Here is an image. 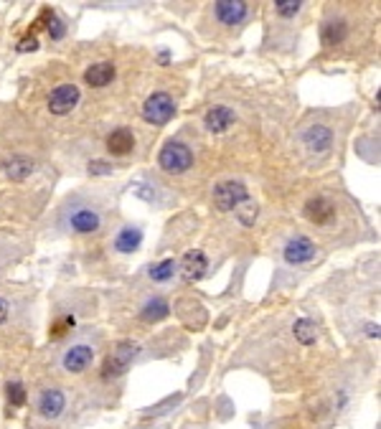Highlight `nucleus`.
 I'll return each instance as SVG.
<instances>
[{"label":"nucleus","mask_w":381,"mask_h":429,"mask_svg":"<svg viewBox=\"0 0 381 429\" xmlns=\"http://www.w3.org/2000/svg\"><path fill=\"white\" fill-rule=\"evenodd\" d=\"M366 333H369L371 338H379V325H366Z\"/></svg>","instance_id":"30"},{"label":"nucleus","mask_w":381,"mask_h":429,"mask_svg":"<svg viewBox=\"0 0 381 429\" xmlns=\"http://www.w3.org/2000/svg\"><path fill=\"white\" fill-rule=\"evenodd\" d=\"M140 244H143V231H140L138 226H125V229L115 236V249L122 254H133Z\"/></svg>","instance_id":"17"},{"label":"nucleus","mask_w":381,"mask_h":429,"mask_svg":"<svg viewBox=\"0 0 381 429\" xmlns=\"http://www.w3.org/2000/svg\"><path fill=\"white\" fill-rule=\"evenodd\" d=\"M6 176L13 178V181H23V178L31 176V170H33V163H31L28 157H11L6 165Z\"/></svg>","instance_id":"20"},{"label":"nucleus","mask_w":381,"mask_h":429,"mask_svg":"<svg viewBox=\"0 0 381 429\" xmlns=\"http://www.w3.org/2000/svg\"><path fill=\"white\" fill-rule=\"evenodd\" d=\"M8 401H11V406H23L26 404V389H23L21 381L8 384Z\"/></svg>","instance_id":"23"},{"label":"nucleus","mask_w":381,"mask_h":429,"mask_svg":"<svg viewBox=\"0 0 381 429\" xmlns=\"http://www.w3.org/2000/svg\"><path fill=\"white\" fill-rule=\"evenodd\" d=\"M204 125H206V130H209V133H214V135L226 133V130L234 125V112H231L229 107H224V104L211 107L209 112H206Z\"/></svg>","instance_id":"11"},{"label":"nucleus","mask_w":381,"mask_h":429,"mask_svg":"<svg viewBox=\"0 0 381 429\" xmlns=\"http://www.w3.org/2000/svg\"><path fill=\"white\" fill-rule=\"evenodd\" d=\"M303 143L310 152H326L333 143V133L326 125H313L303 133Z\"/></svg>","instance_id":"12"},{"label":"nucleus","mask_w":381,"mask_h":429,"mask_svg":"<svg viewBox=\"0 0 381 429\" xmlns=\"http://www.w3.org/2000/svg\"><path fill=\"white\" fill-rule=\"evenodd\" d=\"M173 115H176V104L165 91H155L143 104V120L150 125H165Z\"/></svg>","instance_id":"4"},{"label":"nucleus","mask_w":381,"mask_h":429,"mask_svg":"<svg viewBox=\"0 0 381 429\" xmlns=\"http://www.w3.org/2000/svg\"><path fill=\"white\" fill-rule=\"evenodd\" d=\"M49 36L54 38V41H59V38H64V33H67V28H64V23H61L59 18H56L54 13L49 11Z\"/></svg>","instance_id":"26"},{"label":"nucleus","mask_w":381,"mask_h":429,"mask_svg":"<svg viewBox=\"0 0 381 429\" xmlns=\"http://www.w3.org/2000/svg\"><path fill=\"white\" fill-rule=\"evenodd\" d=\"M89 173H92V176H109V173H112V168H109L107 163H102V160H92Z\"/></svg>","instance_id":"27"},{"label":"nucleus","mask_w":381,"mask_h":429,"mask_svg":"<svg viewBox=\"0 0 381 429\" xmlns=\"http://www.w3.org/2000/svg\"><path fill=\"white\" fill-rule=\"evenodd\" d=\"M348 36V26L343 21H331V23L323 26V43L326 46H338Z\"/></svg>","instance_id":"19"},{"label":"nucleus","mask_w":381,"mask_h":429,"mask_svg":"<svg viewBox=\"0 0 381 429\" xmlns=\"http://www.w3.org/2000/svg\"><path fill=\"white\" fill-rule=\"evenodd\" d=\"M99 213L92 211V208H77V211L69 216V226L79 234H92V231L99 229Z\"/></svg>","instance_id":"15"},{"label":"nucleus","mask_w":381,"mask_h":429,"mask_svg":"<svg viewBox=\"0 0 381 429\" xmlns=\"http://www.w3.org/2000/svg\"><path fill=\"white\" fill-rule=\"evenodd\" d=\"M138 353H140L138 343H133V340H120V343L115 345V351L104 358L102 376H104V379H117V376L127 374L130 363L135 361V356H138Z\"/></svg>","instance_id":"1"},{"label":"nucleus","mask_w":381,"mask_h":429,"mask_svg":"<svg viewBox=\"0 0 381 429\" xmlns=\"http://www.w3.org/2000/svg\"><path fill=\"white\" fill-rule=\"evenodd\" d=\"M285 262L290 264H305L315 257V244L310 242L308 236H295L290 242L285 244Z\"/></svg>","instance_id":"7"},{"label":"nucleus","mask_w":381,"mask_h":429,"mask_svg":"<svg viewBox=\"0 0 381 429\" xmlns=\"http://www.w3.org/2000/svg\"><path fill=\"white\" fill-rule=\"evenodd\" d=\"M8 310H11V308H8V303L3 300V297H0V325L8 321Z\"/></svg>","instance_id":"29"},{"label":"nucleus","mask_w":381,"mask_h":429,"mask_svg":"<svg viewBox=\"0 0 381 429\" xmlns=\"http://www.w3.org/2000/svg\"><path fill=\"white\" fill-rule=\"evenodd\" d=\"M92 361H94V351L92 345H72L67 353H64V369L69 374H82L84 369H89Z\"/></svg>","instance_id":"9"},{"label":"nucleus","mask_w":381,"mask_h":429,"mask_svg":"<svg viewBox=\"0 0 381 429\" xmlns=\"http://www.w3.org/2000/svg\"><path fill=\"white\" fill-rule=\"evenodd\" d=\"M305 216H308L313 224L326 226V224H331L333 216H336V208H333V204L328 199L315 196V199H310L308 204H305Z\"/></svg>","instance_id":"10"},{"label":"nucleus","mask_w":381,"mask_h":429,"mask_svg":"<svg viewBox=\"0 0 381 429\" xmlns=\"http://www.w3.org/2000/svg\"><path fill=\"white\" fill-rule=\"evenodd\" d=\"M244 201H249V191L242 181H221L214 188V206L219 211H236Z\"/></svg>","instance_id":"2"},{"label":"nucleus","mask_w":381,"mask_h":429,"mask_svg":"<svg viewBox=\"0 0 381 429\" xmlns=\"http://www.w3.org/2000/svg\"><path fill=\"white\" fill-rule=\"evenodd\" d=\"M115 79V67L109 64V61H99V64H92L89 69L84 72V82L94 89H102L107 87L109 82Z\"/></svg>","instance_id":"16"},{"label":"nucleus","mask_w":381,"mask_h":429,"mask_svg":"<svg viewBox=\"0 0 381 429\" xmlns=\"http://www.w3.org/2000/svg\"><path fill=\"white\" fill-rule=\"evenodd\" d=\"M168 313H170V305L165 303L163 297H153V300H148V303L143 305L140 318L145 323H158V321H163V318H168Z\"/></svg>","instance_id":"18"},{"label":"nucleus","mask_w":381,"mask_h":429,"mask_svg":"<svg viewBox=\"0 0 381 429\" xmlns=\"http://www.w3.org/2000/svg\"><path fill=\"white\" fill-rule=\"evenodd\" d=\"M79 102V87L77 84H59L49 97L51 115H69Z\"/></svg>","instance_id":"5"},{"label":"nucleus","mask_w":381,"mask_h":429,"mask_svg":"<svg viewBox=\"0 0 381 429\" xmlns=\"http://www.w3.org/2000/svg\"><path fill=\"white\" fill-rule=\"evenodd\" d=\"M292 330H295V338L303 345L315 343V338H318V328H315V323L308 321V318H300V321L292 325Z\"/></svg>","instance_id":"21"},{"label":"nucleus","mask_w":381,"mask_h":429,"mask_svg":"<svg viewBox=\"0 0 381 429\" xmlns=\"http://www.w3.org/2000/svg\"><path fill=\"white\" fill-rule=\"evenodd\" d=\"M158 163H160V168L168 170V173H186L191 165H194V152H191V147L183 145V143H168V145L160 150V155H158Z\"/></svg>","instance_id":"3"},{"label":"nucleus","mask_w":381,"mask_h":429,"mask_svg":"<svg viewBox=\"0 0 381 429\" xmlns=\"http://www.w3.org/2000/svg\"><path fill=\"white\" fill-rule=\"evenodd\" d=\"M300 0H275V11L280 13V16H285V18H292L297 11H300Z\"/></svg>","instance_id":"25"},{"label":"nucleus","mask_w":381,"mask_h":429,"mask_svg":"<svg viewBox=\"0 0 381 429\" xmlns=\"http://www.w3.org/2000/svg\"><path fill=\"white\" fill-rule=\"evenodd\" d=\"M178 264L176 260H163V262H158V264H153L150 269H148V274H150L153 282H168L173 274H176Z\"/></svg>","instance_id":"22"},{"label":"nucleus","mask_w":381,"mask_h":429,"mask_svg":"<svg viewBox=\"0 0 381 429\" xmlns=\"http://www.w3.org/2000/svg\"><path fill=\"white\" fill-rule=\"evenodd\" d=\"M72 328H74V315H64V318H59V321L51 325V338L59 340L61 335H67Z\"/></svg>","instance_id":"24"},{"label":"nucleus","mask_w":381,"mask_h":429,"mask_svg":"<svg viewBox=\"0 0 381 429\" xmlns=\"http://www.w3.org/2000/svg\"><path fill=\"white\" fill-rule=\"evenodd\" d=\"M214 11H216V18L226 26H236L247 18V3L244 0H216Z\"/></svg>","instance_id":"8"},{"label":"nucleus","mask_w":381,"mask_h":429,"mask_svg":"<svg viewBox=\"0 0 381 429\" xmlns=\"http://www.w3.org/2000/svg\"><path fill=\"white\" fill-rule=\"evenodd\" d=\"M133 147H135V135L127 127H117V130H112L107 135V150L112 155H127V152H133Z\"/></svg>","instance_id":"14"},{"label":"nucleus","mask_w":381,"mask_h":429,"mask_svg":"<svg viewBox=\"0 0 381 429\" xmlns=\"http://www.w3.org/2000/svg\"><path fill=\"white\" fill-rule=\"evenodd\" d=\"M209 269V260H206V254L201 249H194V252H186L181 260V277L186 282H199L201 277L206 274Z\"/></svg>","instance_id":"6"},{"label":"nucleus","mask_w":381,"mask_h":429,"mask_svg":"<svg viewBox=\"0 0 381 429\" xmlns=\"http://www.w3.org/2000/svg\"><path fill=\"white\" fill-rule=\"evenodd\" d=\"M64 406H67V396L59 389H46L41 394V399H38V411L46 419H56L64 411Z\"/></svg>","instance_id":"13"},{"label":"nucleus","mask_w":381,"mask_h":429,"mask_svg":"<svg viewBox=\"0 0 381 429\" xmlns=\"http://www.w3.org/2000/svg\"><path fill=\"white\" fill-rule=\"evenodd\" d=\"M36 49H38L36 36H26L23 41L18 43V51H21V54H26V51H36Z\"/></svg>","instance_id":"28"}]
</instances>
